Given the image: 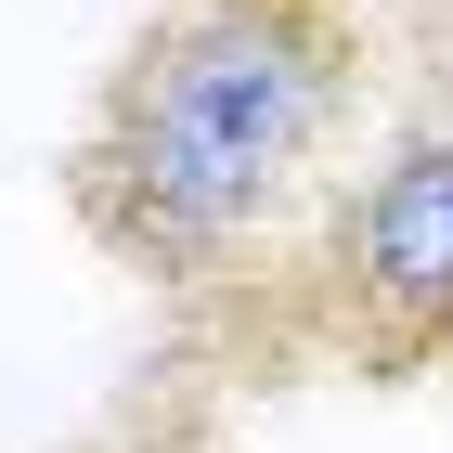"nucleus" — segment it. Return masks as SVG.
I'll return each mask as SVG.
<instances>
[{"instance_id": "obj_4", "label": "nucleus", "mask_w": 453, "mask_h": 453, "mask_svg": "<svg viewBox=\"0 0 453 453\" xmlns=\"http://www.w3.org/2000/svg\"><path fill=\"white\" fill-rule=\"evenodd\" d=\"M427 13H441V27H453V0H427Z\"/></svg>"}, {"instance_id": "obj_1", "label": "nucleus", "mask_w": 453, "mask_h": 453, "mask_svg": "<svg viewBox=\"0 0 453 453\" xmlns=\"http://www.w3.org/2000/svg\"><path fill=\"white\" fill-rule=\"evenodd\" d=\"M363 117V0H156L104 65L65 208L181 337H246L298 273Z\"/></svg>"}, {"instance_id": "obj_2", "label": "nucleus", "mask_w": 453, "mask_h": 453, "mask_svg": "<svg viewBox=\"0 0 453 453\" xmlns=\"http://www.w3.org/2000/svg\"><path fill=\"white\" fill-rule=\"evenodd\" d=\"M246 363H337L363 388L453 363V78L376 130V156L324 195L298 273L246 311Z\"/></svg>"}, {"instance_id": "obj_3", "label": "nucleus", "mask_w": 453, "mask_h": 453, "mask_svg": "<svg viewBox=\"0 0 453 453\" xmlns=\"http://www.w3.org/2000/svg\"><path fill=\"white\" fill-rule=\"evenodd\" d=\"M78 453H234V415H220V388L181 363V376H156L142 402H117Z\"/></svg>"}]
</instances>
